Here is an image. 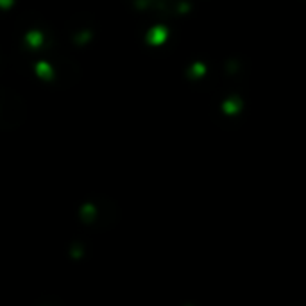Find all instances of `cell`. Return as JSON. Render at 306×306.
Instances as JSON below:
<instances>
[{
    "label": "cell",
    "mask_w": 306,
    "mask_h": 306,
    "mask_svg": "<svg viewBox=\"0 0 306 306\" xmlns=\"http://www.w3.org/2000/svg\"><path fill=\"white\" fill-rule=\"evenodd\" d=\"M206 74H208V65L204 61H193L186 68V72H184L186 79L190 81H201L203 77H206Z\"/></svg>",
    "instance_id": "5"
},
{
    "label": "cell",
    "mask_w": 306,
    "mask_h": 306,
    "mask_svg": "<svg viewBox=\"0 0 306 306\" xmlns=\"http://www.w3.org/2000/svg\"><path fill=\"white\" fill-rule=\"evenodd\" d=\"M34 76L43 83H52L54 77H56V68L47 59H38L34 63Z\"/></svg>",
    "instance_id": "2"
},
{
    "label": "cell",
    "mask_w": 306,
    "mask_h": 306,
    "mask_svg": "<svg viewBox=\"0 0 306 306\" xmlns=\"http://www.w3.org/2000/svg\"><path fill=\"white\" fill-rule=\"evenodd\" d=\"M169 36H170V29L163 24H158V25H152L149 31L145 33V45L147 47H163L167 42H169Z\"/></svg>",
    "instance_id": "1"
},
{
    "label": "cell",
    "mask_w": 306,
    "mask_h": 306,
    "mask_svg": "<svg viewBox=\"0 0 306 306\" xmlns=\"http://www.w3.org/2000/svg\"><path fill=\"white\" fill-rule=\"evenodd\" d=\"M222 111L226 115H238L242 111V108H244V100L238 97V95H233V97H227V99L222 100L220 104Z\"/></svg>",
    "instance_id": "4"
},
{
    "label": "cell",
    "mask_w": 306,
    "mask_h": 306,
    "mask_svg": "<svg viewBox=\"0 0 306 306\" xmlns=\"http://www.w3.org/2000/svg\"><path fill=\"white\" fill-rule=\"evenodd\" d=\"M14 2H16V0H0V11H5V13H7V11L14 7Z\"/></svg>",
    "instance_id": "7"
},
{
    "label": "cell",
    "mask_w": 306,
    "mask_h": 306,
    "mask_svg": "<svg viewBox=\"0 0 306 306\" xmlns=\"http://www.w3.org/2000/svg\"><path fill=\"white\" fill-rule=\"evenodd\" d=\"M24 43L31 50H38L45 45V33L42 29H29L24 34Z\"/></svg>",
    "instance_id": "3"
},
{
    "label": "cell",
    "mask_w": 306,
    "mask_h": 306,
    "mask_svg": "<svg viewBox=\"0 0 306 306\" xmlns=\"http://www.w3.org/2000/svg\"><path fill=\"white\" fill-rule=\"evenodd\" d=\"M93 38H95V33L91 31V29H81V31L74 33L72 42H74V45H76L77 48H83L93 42Z\"/></svg>",
    "instance_id": "6"
}]
</instances>
